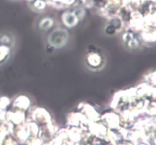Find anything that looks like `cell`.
Wrapping results in <instances>:
<instances>
[{
  "mask_svg": "<svg viewBox=\"0 0 156 145\" xmlns=\"http://www.w3.org/2000/svg\"><path fill=\"white\" fill-rule=\"evenodd\" d=\"M143 39L146 40V41H149V42H153L156 40V31H146L143 33Z\"/></svg>",
  "mask_w": 156,
  "mask_h": 145,
  "instance_id": "obj_1",
  "label": "cell"
},
{
  "mask_svg": "<svg viewBox=\"0 0 156 145\" xmlns=\"http://www.w3.org/2000/svg\"><path fill=\"white\" fill-rule=\"evenodd\" d=\"M34 5L36 6V8H37V9H43L44 7H45V3H44L43 1H41V0H38V1L36 2Z\"/></svg>",
  "mask_w": 156,
  "mask_h": 145,
  "instance_id": "obj_2",
  "label": "cell"
}]
</instances>
